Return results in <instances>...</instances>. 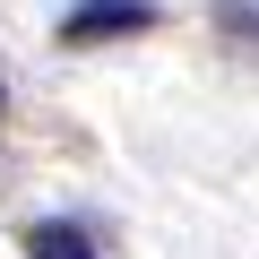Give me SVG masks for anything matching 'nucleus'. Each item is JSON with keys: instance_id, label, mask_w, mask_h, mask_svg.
I'll use <instances>...</instances> for the list:
<instances>
[{"instance_id": "f03ea898", "label": "nucleus", "mask_w": 259, "mask_h": 259, "mask_svg": "<svg viewBox=\"0 0 259 259\" xmlns=\"http://www.w3.org/2000/svg\"><path fill=\"white\" fill-rule=\"evenodd\" d=\"M26 259H95V242H87L78 225L44 216V225H26Z\"/></svg>"}, {"instance_id": "f257e3e1", "label": "nucleus", "mask_w": 259, "mask_h": 259, "mask_svg": "<svg viewBox=\"0 0 259 259\" xmlns=\"http://www.w3.org/2000/svg\"><path fill=\"white\" fill-rule=\"evenodd\" d=\"M164 26V0H69L61 9V44L69 52H95V44H121V35H156Z\"/></svg>"}, {"instance_id": "7ed1b4c3", "label": "nucleus", "mask_w": 259, "mask_h": 259, "mask_svg": "<svg viewBox=\"0 0 259 259\" xmlns=\"http://www.w3.org/2000/svg\"><path fill=\"white\" fill-rule=\"evenodd\" d=\"M216 35H233V44H259V0H216Z\"/></svg>"}]
</instances>
